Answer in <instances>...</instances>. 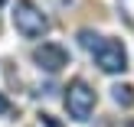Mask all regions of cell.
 Here are the masks:
<instances>
[{"instance_id":"1","label":"cell","mask_w":134,"mask_h":127,"mask_svg":"<svg viewBox=\"0 0 134 127\" xmlns=\"http://www.w3.org/2000/svg\"><path fill=\"white\" fill-rule=\"evenodd\" d=\"M13 26H16V33L26 36V39H36V36H43V33L49 29L43 10H39L33 0H16V7H13Z\"/></svg>"},{"instance_id":"2","label":"cell","mask_w":134,"mask_h":127,"mask_svg":"<svg viewBox=\"0 0 134 127\" xmlns=\"http://www.w3.org/2000/svg\"><path fill=\"white\" fill-rule=\"evenodd\" d=\"M65 111H69V117H75V121H88V114L95 111V91H92L82 78H75V82L65 88Z\"/></svg>"},{"instance_id":"3","label":"cell","mask_w":134,"mask_h":127,"mask_svg":"<svg viewBox=\"0 0 134 127\" xmlns=\"http://www.w3.org/2000/svg\"><path fill=\"white\" fill-rule=\"evenodd\" d=\"M92 56H95L98 69L108 72V75L128 69V52H124V43H121V39H102V43H98V49L92 52Z\"/></svg>"},{"instance_id":"4","label":"cell","mask_w":134,"mask_h":127,"mask_svg":"<svg viewBox=\"0 0 134 127\" xmlns=\"http://www.w3.org/2000/svg\"><path fill=\"white\" fill-rule=\"evenodd\" d=\"M33 62H36L39 69H46V72H59V69L69 65V52L59 43H43V46L33 49Z\"/></svg>"},{"instance_id":"5","label":"cell","mask_w":134,"mask_h":127,"mask_svg":"<svg viewBox=\"0 0 134 127\" xmlns=\"http://www.w3.org/2000/svg\"><path fill=\"white\" fill-rule=\"evenodd\" d=\"M111 91H115V101L121 104V108H131L134 104V85H115Z\"/></svg>"},{"instance_id":"6","label":"cell","mask_w":134,"mask_h":127,"mask_svg":"<svg viewBox=\"0 0 134 127\" xmlns=\"http://www.w3.org/2000/svg\"><path fill=\"white\" fill-rule=\"evenodd\" d=\"M79 43H82L85 49H92V52H95V49H98V43H102V36H95L92 29H82V33H79Z\"/></svg>"},{"instance_id":"7","label":"cell","mask_w":134,"mask_h":127,"mask_svg":"<svg viewBox=\"0 0 134 127\" xmlns=\"http://www.w3.org/2000/svg\"><path fill=\"white\" fill-rule=\"evenodd\" d=\"M0 114H10V101H7L3 95H0Z\"/></svg>"},{"instance_id":"8","label":"cell","mask_w":134,"mask_h":127,"mask_svg":"<svg viewBox=\"0 0 134 127\" xmlns=\"http://www.w3.org/2000/svg\"><path fill=\"white\" fill-rule=\"evenodd\" d=\"M49 3H52V7H69L72 0H49Z\"/></svg>"},{"instance_id":"9","label":"cell","mask_w":134,"mask_h":127,"mask_svg":"<svg viewBox=\"0 0 134 127\" xmlns=\"http://www.w3.org/2000/svg\"><path fill=\"white\" fill-rule=\"evenodd\" d=\"M128 127H134V121H131V124H128Z\"/></svg>"},{"instance_id":"10","label":"cell","mask_w":134,"mask_h":127,"mask_svg":"<svg viewBox=\"0 0 134 127\" xmlns=\"http://www.w3.org/2000/svg\"><path fill=\"white\" fill-rule=\"evenodd\" d=\"M0 3H7V0H0Z\"/></svg>"}]
</instances>
